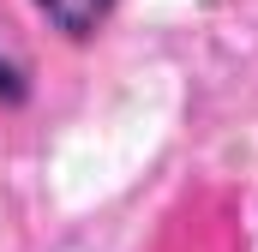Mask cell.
I'll list each match as a JSON object with an SVG mask.
<instances>
[{
	"label": "cell",
	"mask_w": 258,
	"mask_h": 252,
	"mask_svg": "<svg viewBox=\"0 0 258 252\" xmlns=\"http://www.w3.org/2000/svg\"><path fill=\"white\" fill-rule=\"evenodd\" d=\"M36 12L60 30V36H72V42H84V36H96L102 24H108V12H114V0H36Z\"/></svg>",
	"instance_id": "1"
},
{
	"label": "cell",
	"mask_w": 258,
	"mask_h": 252,
	"mask_svg": "<svg viewBox=\"0 0 258 252\" xmlns=\"http://www.w3.org/2000/svg\"><path fill=\"white\" fill-rule=\"evenodd\" d=\"M0 96H6V102H24V78H18L12 60H0Z\"/></svg>",
	"instance_id": "2"
}]
</instances>
